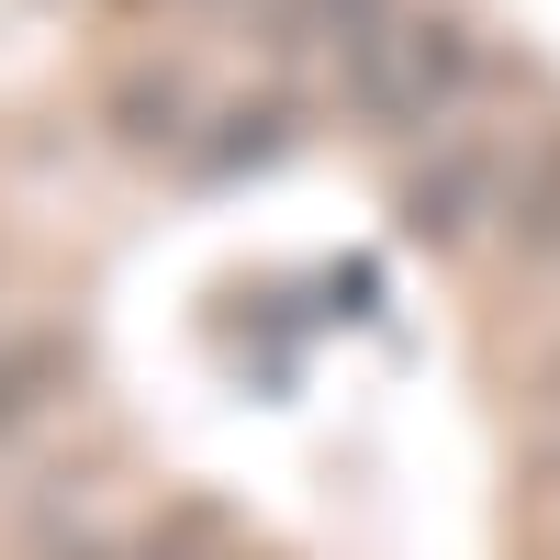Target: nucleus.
I'll return each mask as SVG.
<instances>
[{
    "mask_svg": "<svg viewBox=\"0 0 560 560\" xmlns=\"http://www.w3.org/2000/svg\"><path fill=\"white\" fill-rule=\"evenodd\" d=\"M493 79H504V57H493V34L471 12H448V0H404V12L348 57L337 90H348V113L382 135V147H427V135H448V124L482 113Z\"/></svg>",
    "mask_w": 560,
    "mask_h": 560,
    "instance_id": "f257e3e1",
    "label": "nucleus"
},
{
    "mask_svg": "<svg viewBox=\"0 0 560 560\" xmlns=\"http://www.w3.org/2000/svg\"><path fill=\"white\" fill-rule=\"evenodd\" d=\"M527 135H538V124H493V113H471V124L427 135V147H404V168H393V213H404L427 247H471V236H493L504 202H516Z\"/></svg>",
    "mask_w": 560,
    "mask_h": 560,
    "instance_id": "f03ea898",
    "label": "nucleus"
},
{
    "mask_svg": "<svg viewBox=\"0 0 560 560\" xmlns=\"http://www.w3.org/2000/svg\"><path fill=\"white\" fill-rule=\"evenodd\" d=\"M57 404H68V348L57 337H12L0 348V482L34 459V438L57 427Z\"/></svg>",
    "mask_w": 560,
    "mask_h": 560,
    "instance_id": "7ed1b4c3",
    "label": "nucleus"
},
{
    "mask_svg": "<svg viewBox=\"0 0 560 560\" xmlns=\"http://www.w3.org/2000/svg\"><path fill=\"white\" fill-rule=\"evenodd\" d=\"M393 12H404V0H269V34H280V57L348 79V57H359V45L382 34Z\"/></svg>",
    "mask_w": 560,
    "mask_h": 560,
    "instance_id": "20e7f679",
    "label": "nucleus"
},
{
    "mask_svg": "<svg viewBox=\"0 0 560 560\" xmlns=\"http://www.w3.org/2000/svg\"><path fill=\"white\" fill-rule=\"evenodd\" d=\"M493 236L516 247L527 269H560V124H538V135H527L516 202H504V224H493Z\"/></svg>",
    "mask_w": 560,
    "mask_h": 560,
    "instance_id": "39448f33",
    "label": "nucleus"
},
{
    "mask_svg": "<svg viewBox=\"0 0 560 560\" xmlns=\"http://www.w3.org/2000/svg\"><path fill=\"white\" fill-rule=\"evenodd\" d=\"M538 459H560V348L527 370V471Z\"/></svg>",
    "mask_w": 560,
    "mask_h": 560,
    "instance_id": "423d86ee",
    "label": "nucleus"
},
{
    "mask_svg": "<svg viewBox=\"0 0 560 560\" xmlns=\"http://www.w3.org/2000/svg\"><path fill=\"white\" fill-rule=\"evenodd\" d=\"M527 482H538V493H527V549H538V560H560V459H538Z\"/></svg>",
    "mask_w": 560,
    "mask_h": 560,
    "instance_id": "0eeeda50",
    "label": "nucleus"
}]
</instances>
